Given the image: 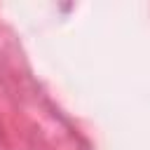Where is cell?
Here are the masks:
<instances>
[]
</instances>
